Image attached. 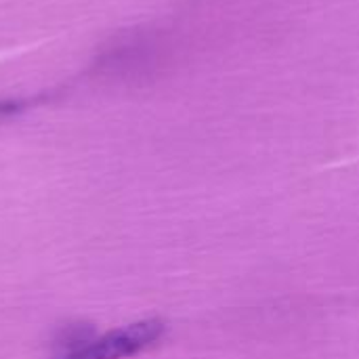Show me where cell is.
<instances>
[{"mask_svg":"<svg viewBox=\"0 0 359 359\" xmlns=\"http://www.w3.org/2000/svg\"><path fill=\"white\" fill-rule=\"evenodd\" d=\"M166 332L162 320H143L101 337H90L76 351L59 359H124L156 345Z\"/></svg>","mask_w":359,"mask_h":359,"instance_id":"1","label":"cell"}]
</instances>
